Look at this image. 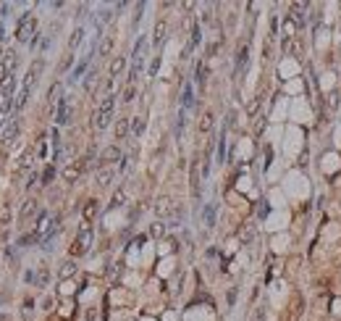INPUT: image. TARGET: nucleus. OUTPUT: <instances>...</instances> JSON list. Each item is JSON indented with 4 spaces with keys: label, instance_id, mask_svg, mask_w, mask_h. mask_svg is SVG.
<instances>
[{
    "label": "nucleus",
    "instance_id": "f8f14e48",
    "mask_svg": "<svg viewBox=\"0 0 341 321\" xmlns=\"http://www.w3.org/2000/svg\"><path fill=\"white\" fill-rule=\"evenodd\" d=\"M113 177H116V169H113V166H105V169H100V171H97L95 182H97L100 187H108L110 182H113Z\"/></svg>",
    "mask_w": 341,
    "mask_h": 321
},
{
    "label": "nucleus",
    "instance_id": "423d86ee",
    "mask_svg": "<svg viewBox=\"0 0 341 321\" xmlns=\"http://www.w3.org/2000/svg\"><path fill=\"white\" fill-rule=\"evenodd\" d=\"M87 161H89V158H79V161H73L71 166H66V169H63V179H66V182H76L81 174H84Z\"/></svg>",
    "mask_w": 341,
    "mask_h": 321
},
{
    "label": "nucleus",
    "instance_id": "412c9836",
    "mask_svg": "<svg viewBox=\"0 0 341 321\" xmlns=\"http://www.w3.org/2000/svg\"><path fill=\"white\" fill-rule=\"evenodd\" d=\"M95 82H97V71H95V69H89L87 74H84V93H92Z\"/></svg>",
    "mask_w": 341,
    "mask_h": 321
},
{
    "label": "nucleus",
    "instance_id": "9b49d317",
    "mask_svg": "<svg viewBox=\"0 0 341 321\" xmlns=\"http://www.w3.org/2000/svg\"><path fill=\"white\" fill-rule=\"evenodd\" d=\"M84 34H87L84 26H76V29L71 32V37H68V53H73L81 42H84Z\"/></svg>",
    "mask_w": 341,
    "mask_h": 321
},
{
    "label": "nucleus",
    "instance_id": "473e14b6",
    "mask_svg": "<svg viewBox=\"0 0 341 321\" xmlns=\"http://www.w3.org/2000/svg\"><path fill=\"white\" fill-rule=\"evenodd\" d=\"M53 174H55V169H53V166H50L48 171H45V177H42V179H45V185H48V182L53 179Z\"/></svg>",
    "mask_w": 341,
    "mask_h": 321
},
{
    "label": "nucleus",
    "instance_id": "2f4dec72",
    "mask_svg": "<svg viewBox=\"0 0 341 321\" xmlns=\"http://www.w3.org/2000/svg\"><path fill=\"white\" fill-rule=\"evenodd\" d=\"M0 11H3V13H0V16H11V11H13V5H11V3H3V5H0Z\"/></svg>",
    "mask_w": 341,
    "mask_h": 321
},
{
    "label": "nucleus",
    "instance_id": "1a4fd4ad",
    "mask_svg": "<svg viewBox=\"0 0 341 321\" xmlns=\"http://www.w3.org/2000/svg\"><path fill=\"white\" fill-rule=\"evenodd\" d=\"M173 211H176V206H173V200H171L168 195H163V198L155 200V214H158L160 218H168Z\"/></svg>",
    "mask_w": 341,
    "mask_h": 321
},
{
    "label": "nucleus",
    "instance_id": "a878e982",
    "mask_svg": "<svg viewBox=\"0 0 341 321\" xmlns=\"http://www.w3.org/2000/svg\"><path fill=\"white\" fill-rule=\"evenodd\" d=\"M165 229H168V226H165L163 221H158V224H152V226H150V234H152V237H163V234H165Z\"/></svg>",
    "mask_w": 341,
    "mask_h": 321
},
{
    "label": "nucleus",
    "instance_id": "f3484780",
    "mask_svg": "<svg viewBox=\"0 0 341 321\" xmlns=\"http://www.w3.org/2000/svg\"><path fill=\"white\" fill-rule=\"evenodd\" d=\"M192 106H195V93H192V85H187L181 95V111H189Z\"/></svg>",
    "mask_w": 341,
    "mask_h": 321
},
{
    "label": "nucleus",
    "instance_id": "7ed1b4c3",
    "mask_svg": "<svg viewBox=\"0 0 341 321\" xmlns=\"http://www.w3.org/2000/svg\"><path fill=\"white\" fill-rule=\"evenodd\" d=\"M92 240H95V232H92V226H89V224H84V226L79 229L76 240L71 242V255H84V253L89 250Z\"/></svg>",
    "mask_w": 341,
    "mask_h": 321
},
{
    "label": "nucleus",
    "instance_id": "c85d7f7f",
    "mask_svg": "<svg viewBox=\"0 0 341 321\" xmlns=\"http://www.w3.org/2000/svg\"><path fill=\"white\" fill-rule=\"evenodd\" d=\"M136 95V85H126V93H124V103H132Z\"/></svg>",
    "mask_w": 341,
    "mask_h": 321
},
{
    "label": "nucleus",
    "instance_id": "7c9ffc66",
    "mask_svg": "<svg viewBox=\"0 0 341 321\" xmlns=\"http://www.w3.org/2000/svg\"><path fill=\"white\" fill-rule=\"evenodd\" d=\"M205 218H207V224L213 226V218H215V211H213V206H207V211H205Z\"/></svg>",
    "mask_w": 341,
    "mask_h": 321
},
{
    "label": "nucleus",
    "instance_id": "ddd939ff",
    "mask_svg": "<svg viewBox=\"0 0 341 321\" xmlns=\"http://www.w3.org/2000/svg\"><path fill=\"white\" fill-rule=\"evenodd\" d=\"M55 121H58V124H66L68 121V95H63L58 100V113H55Z\"/></svg>",
    "mask_w": 341,
    "mask_h": 321
},
{
    "label": "nucleus",
    "instance_id": "0eeeda50",
    "mask_svg": "<svg viewBox=\"0 0 341 321\" xmlns=\"http://www.w3.org/2000/svg\"><path fill=\"white\" fill-rule=\"evenodd\" d=\"M16 106V100L13 95H3L0 98V129H5V124H8V118H11V108Z\"/></svg>",
    "mask_w": 341,
    "mask_h": 321
},
{
    "label": "nucleus",
    "instance_id": "4be33fe9",
    "mask_svg": "<svg viewBox=\"0 0 341 321\" xmlns=\"http://www.w3.org/2000/svg\"><path fill=\"white\" fill-rule=\"evenodd\" d=\"M97 211H100L97 200H89V203L84 206V221H89V218H95V216H97Z\"/></svg>",
    "mask_w": 341,
    "mask_h": 321
},
{
    "label": "nucleus",
    "instance_id": "b1692460",
    "mask_svg": "<svg viewBox=\"0 0 341 321\" xmlns=\"http://www.w3.org/2000/svg\"><path fill=\"white\" fill-rule=\"evenodd\" d=\"M63 95H61V85H53L50 87V93H48V100H50V108H53V103H58Z\"/></svg>",
    "mask_w": 341,
    "mask_h": 321
},
{
    "label": "nucleus",
    "instance_id": "20e7f679",
    "mask_svg": "<svg viewBox=\"0 0 341 321\" xmlns=\"http://www.w3.org/2000/svg\"><path fill=\"white\" fill-rule=\"evenodd\" d=\"M42 71H45V58H34L29 63V71H26L24 79H21V90H32L37 85V79L42 77Z\"/></svg>",
    "mask_w": 341,
    "mask_h": 321
},
{
    "label": "nucleus",
    "instance_id": "c756f323",
    "mask_svg": "<svg viewBox=\"0 0 341 321\" xmlns=\"http://www.w3.org/2000/svg\"><path fill=\"white\" fill-rule=\"evenodd\" d=\"M32 161H34V153H32V150H26V153H24V158H21V169L32 166Z\"/></svg>",
    "mask_w": 341,
    "mask_h": 321
},
{
    "label": "nucleus",
    "instance_id": "f704fd0d",
    "mask_svg": "<svg viewBox=\"0 0 341 321\" xmlns=\"http://www.w3.org/2000/svg\"><path fill=\"white\" fill-rule=\"evenodd\" d=\"M0 98H3V93H0Z\"/></svg>",
    "mask_w": 341,
    "mask_h": 321
},
{
    "label": "nucleus",
    "instance_id": "9d476101",
    "mask_svg": "<svg viewBox=\"0 0 341 321\" xmlns=\"http://www.w3.org/2000/svg\"><path fill=\"white\" fill-rule=\"evenodd\" d=\"M3 66H5V71L8 74H16V66H18V53L16 50H5L3 53Z\"/></svg>",
    "mask_w": 341,
    "mask_h": 321
},
{
    "label": "nucleus",
    "instance_id": "4468645a",
    "mask_svg": "<svg viewBox=\"0 0 341 321\" xmlns=\"http://www.w3.org/2000/svg\"><path fill=\"white\" fill-rule=\"evenodd\" d=\"M126 69V56H116L113 63H110V69H108V74L110 79H116V77H121V71Z\"/></svg>",
    "mask_w": 341,
    "mask_h": 321
},
{
    "label": "nucleus",
    "instance_id": "aec40b11",
    "mask_svg": "<svg viewBox=\"0 0 341 321\" xmlns=\"http://www.w3.org/2000/svg\"><path fill=\"white\" fill-rule=\"evenodd\" d=\"M129 118H118V124H116V140H124V137L129 134Z\"/></svg>",
    "mask_w": 341,
    "mask_h": 321
},
{
    "label": "nucleus",
    "instance_id": "f03ea898",
    "mask_svg": "<svg viewBox=\"0 0 341 321\" xmlns=\"http://www.w3.org/2000/svg\"><path fill=\"white\" fill-rule=\"evenodd\" d=\"M113 111H116V98L113 95H105L103 103L97 106V113H95V126H97V129H105V126L113 121Z\"/></svg>",
    "mask_w": 341,
    "mask_h": 321
},
{
    "label": "nucleus",
    "instance_id": "5701e85b",
    "mask_svg": "<svg viewBox=\"0 0 341 321\" xmlns=\"http://www.w3.org/2000/svg\"><path fill=\"white\" fill-rule=\"evenodd\" d=\"M34 211H37V200H26V206L21 208V221H26V218H29Z\"/></svg>",
    "mask_w": 341,
    "mask_h": 321
},
{
    "label": "nucleus",
    "instance_id": "39448f33",
    "mask_svg": "<svg viewBox=\"0 0 341 321\" xmlns=\"http://www.w3.org/2000/svg\"><path fill=\"white\" fill-rule=\"evenodd\" d=\"M18 134H21V116H13L3 129V145H13L18 140Z\"/></svg>",
    "mask_w": 341,
    "mask_h": 321
},
{
    "label": "nucleus",
    "instance_id": "6e6552de",
    "mask_svg": "<svg viewBox=\"0 0 341 321\" xmlns=\"http://www.w3.org/2000/svg\"><path fill=\"white\" fill-rule=\"evenodd\" d=\"M116 161H121V150H118V145H108V148L100 153V166H113Z\"/></svg>",
    "mask_w": 341,
    "mask_h": 321
},
{
    "label": "nucleus",
    "instance_id": "dca6fc26",
    "mask_svg": "<svg viewBox=\"0 0 341 321\" xmlns=\"http://www.w3.org/2000/svg\"><path fill=\"white\" fill-rule=\"evenodd\" d=\"M89 56H92V53H87V58H84V61H81V63H79L76 69L71 71V77H68V82H79L81 77L87 74V66H89Z\"/></svg>",
    "mask_w": 341,
    "mask_h": 321
},
{
    "label": "nucleus",
    "instance_id": "2eb2a0df",
    "mask_svg": "<svg viewBox=\"0 0 341 321\" xmlns=\"http://www.w3.org/2000/svg\"><path fill=\"white\" fill-rule=\"evenodd\" d=\"M110 50H113V34H105V37L100 40V45H97V56L105 58V56H110Z\"/></svg>",
    "mask_w": 341,
    "mask_h": 321
},
{
    "label": "nucleus",
    "instance_id": "cd10ccee",
    "mask_svg": "<svg viewBox=\"0 0 341 321\" xmlns=\"http://www.w3.org/2000/svg\"><path fill=\"white\" fill-rule=\"evenodd\" d=\"M210 126H213V113H210V111H207L205 116H202V124H200V129H202V132H207V129H210Z\"/></svg>",
    "mask_w": 341,
    "mask_h": 321
},
{
    "label": "nucleus",
    "instance_id": "6ab92c4d",
    "mask_svg": "<svg viewBox=\"0 0 341 321\" xmlns=\"http://www.w3.org/2000/svg\"><path fill=\"white\" fill-rule=\"evenodd\" d=\"M73 274H76V263H73V261L61 263V269H58V277L61 279H68V277H73Z\"/></svg>",
    "mask_w": 341,
    "mask_h": 321
},
{
    "label": "nucleus",
    "instance_id": "72a5a7b5",
    "mask_svg": "<svg viewBox=\"0 0 341 321\" xmlns=\"http://www.w3.org/2000/svg\"><path fill=\"white\" fill-rule=\"evenodd\" d=\"M3 40H5V26L0 24V42H3Z\"/></svg>",
    "mask_w": 341,
    "mask_h": 321
},
{
    "label": "nucleus",
    "instance_id": "393cba45",
    "mask_svg": "<svg viewBox=\"0 0 341 321\" xmlns=\"http://www.w3.org/2000/svg\"><path fill=\"white\" fill-rule=\"evenodd\" d=\"M142 132H144V118H139V116H136L134 121H132V134H134V137H139Z\"/></svg>",
    "mask_w": 341,
    "mask_h": 321
},
{
    "label": "nucleus",
    "instance_id": "a211bd4d",
    "mask_svg": "<svg viewBox=\"0 0 341 321\" xmlns=\"http://www.w3.org/2000/svg\"><path fill=\"white\" fill-rule=\"evenodd\" d=\"M165 32H168V24H165V21H158V24H155V32H152V42L160 45V42L165 40Z\"/></svg>",
    "mask_w": 341,
    "mask_h": 321
},
{
    "label": "nucleus",
    "instance_id": "bb28decb",
    "mask_svg": "<svg viewBox=\"0 0 341 321\" xmlns=\"http://www.w3.org/2000/svg\"><path fill=\"white\" fill-rule=\"evenodd\" d=\"M124 203H126V190H118L116 195H113V203H110V206L118 208V206H124Z\"/></svg>",
    "mask_w": 341,
    "mask_h": 321
},
{
    "label": "nucleus",
    "instance_id": "f257e3e1",
    "mask_svg": "<svg viewBox=\"0 0 341 321\" xmlns=\"http://www.w3.org/2000/svg\"><path fill=\"white\" fill-rule=\"evenodd\" d=\"M37 37V19L26 11L21 19H18V26H16V42H32Z\"/></svg>",
    "mask_w": 341,
    "mask_h": 321
}]
</instances>
